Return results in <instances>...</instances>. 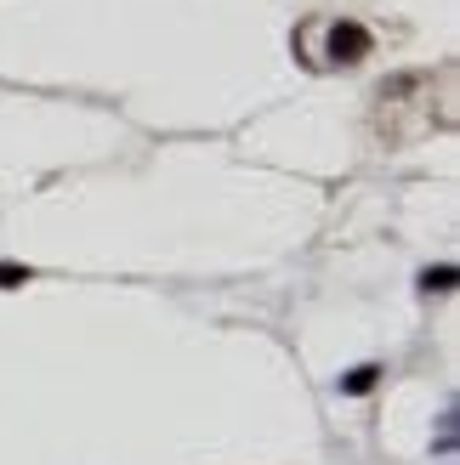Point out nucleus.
I'll return each mask as SVG.
<instances>
[{"instance_id": "f257e3e1", "label": "nucleus", "mask_w": 460, "mask_h": 465, "mask_svg": "<svg viewBox=\"0 0 460 465\" xmlns=\"http://www.w3.org/2000/svg\"><path fill=\"white\" fill-rule=\"evenodd\" d=\"M370 29H364V23H353V17H341V23H330V40H325V57L330 63H364V57H370Z\"/></svg>"}, {"instance_id": "f03ea898", "label": "nucleus", "mask_w": 460, "mask_h": 465, "mask_svg": "<svg viewBox=\"0 0 460 465\" xmlns=\"http://www.w3.org/2000/svg\"><path fill=\"white\" fill-rule=\"evenodd\" d=\"M375 381H381V369L375 363H358L347 381H341V391H347V398H364V391H375Z\"/></svg>"}, {"instance_id": "7ed1b4c3", "label": "nucleus", "mask_w": 460, "mask_h": 465, "mask_svg": "<svg viewBox=\"0 0 460 465\" xmlns=\"http://www.w3.org/2000/svg\"><path fill=\"white\" fill-rule=\"evenodd\" d=\"M29 284V267H17V262H0V290H23Z\"/></svg>"}, {"instance_id": "20e7f679", "label": "nucleus", "mask_w": 460, "mask_h": 465, "mask_svg": "<svg viewBox=\"0 0 460 465\" xmlns=\"http://www.w3.org/2000/svg\"><path fill=\"white\" fill-rule=\"evenodd\" d=\"M421 284H426V290H455V267H438V272H426Z\"/></svg>"}]
</instances>
